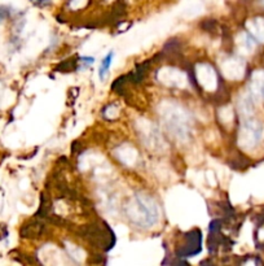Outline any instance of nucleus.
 <instances>
[{
    "label": "nucleus",
    "mask_w": 264,
    "mask_h": 266,
    "mask_svg": "<svg viewBox=\"0 0 264 266\" xmlns=\"http://www.w3.org/2000/svg\"><path fill=\"white\" fill-rule=\"evenodd\" d=\"M81 237L88 240L92 246L100 247L104 251H109L110 248H113L114 243H116V237H114L113 230L108 226L105 222H92L90 225H86L79 231Z\"/></svg>",
    "instance_id": "obj_1"
},
{
    "label": "nucleus",
    "mask_w": 264,
    "mask_h": 266,
    "mask_svg": "<svg viewBox=\"0 0 264 266\" xmlns=\"http://www.w3.org/2000/svg\"><path fill=\"white\" fill-rule=\"evenodd\" d=\"M185 238V246H183L181 248H177L176 255L177 257H192L197 253H200L202 250V235H201L200 230H193L190 233L184 235Z\"/></svg>",
    "instance_id": "obj_2"
},
{
    "label": "nucleus",
    "mask_w": 264,
    "mask_h": 266,
    "mask_svg": "<svg viewBox=\"0 0 264 266\" xmlns=\"http://www.w3.org/2000/svg\"><path fill=\"white\" fill-rule=\"evenodd\" d=\"M262 134H263V129L259 123L250 122L245 125V129L242 130V143L244 146L253 148L258 144L261 140Z\"/></svg>",
    "instance_id": "obj_3"
},
{
    "label": "nucleus",
    "mask_w": 264,
    "mask_h": 266,
    "mask_svg": "<svg viewBox=\"0 0 264 266\" xmlns=\"http://www.w3.org/2000/svg\"><path fill=\"white\" fill-rule=\"evenodd\" d=\"M45 233V225L39 222V221H34L30 224L26 225L22 229V237L26 238H38L42 237Z\"/></svg>",
    "instance_id": "obj_4"
},
{
    "label": "nucleus",
    "mask_w": 264,
    "mask_h": 266,
    "mask_svg": "<svg viewBox=\"0 0 264 266\" xmlns=\"http://www.w3.org/2000/svg\"><path fill=\"white\" fill-rule=\"evenodd\" d=\"M250 30H252L253 34H254V35L257 36L259 40L264 42V19L263 18L254 19V21L252 22V27H250Z\"/></svg>",
    "instance_id": "obj_5"
},
{
    "label": "nucleus",
    "mask_w": 264,
    "mask_h": 266,
    "mask_svg": "<svg viewBox=\"0 0 264 266\" xmlns=\"http://www.w3.org/2000/svg\"><path fill=\"white\" fill-rule=\"evenodd\" d=\"M113 56H114L113 52H109V53L105 56V58L103 60V62H101L100 70H99V75H100L101 79H104V78L108 75V71H109L110 65H112V61H113Z\"/></svg>",
    "instance_id": "obj_6"
},
{
    "label": "nucleus",
    "mask_w": 264,
    "mask_h": 266,
    "mask_svg": "<svg viewBox=\"0 0 264 266\" xmlns=\"http://www.w3.org/2000/svg\"><path fill=\"white\" fill-rule=\"evenodd\" d=\"M254 87L255 91L258 92L259 96L264 97V71L257 73L254 79Z\"/></svg>",
    "instance_id": "obj_7"
},
{
    "label": "nucleus",
    "mask_w": 264,
    "mask_h": 266,
    "mask_svg": "<svg viewBox=\"0 0 264 266\" xmlns=\"http://www.w3.org/2000/svg\"><path fill=\"white\" fill-rule=\"evenodd\" d=\"M75 68V58L73 60H68V61H64L61 65H58L57 70L60 71H66V70H71V69Z\"/></svg>",
    "instance_id": "obj_8"
},
{
    "label": "nucleus",
    "mask_w": 264,
    "mask_h": 266,
    "mask_svg": "<svg viewBox=\"0 0 264 266\" xmlns=\"http://www.w3.org/2000/svg\"><path fill=\"white\" fill-rule=\"evenodd\" d=\"M8 14H9V12H8V9H6L5 6L0 5V23L3 22L4 19L8 17Z\"/></svg>",
    "instance_id": "obj_9"
},
{
    "label": "nucleus",
    "mask_w": 264,
    "mask_h": 266,
    "mask_svg": "<svg viewBox=\"0 0 264 266\" xmlns=\"http://www.w3.org/2000/svg\"><path fill=\"white\" fill-rule=\"evenodd\" d=\"M51 0H32V3L36 4V5H47Z\"/></svg>",
    "instance_id": "obj_10"
}]
</instances>
